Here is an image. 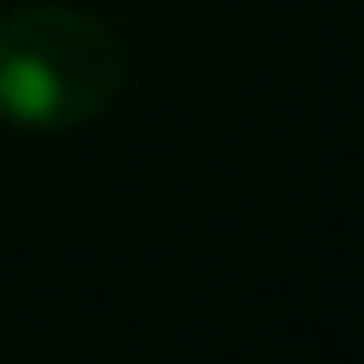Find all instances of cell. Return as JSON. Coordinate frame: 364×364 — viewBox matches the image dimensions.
<instances>
[{
  "mask_svg": "<svg viewBox=\"0 0 364 364\" xmlns=\"http://www.w3.org/2000/svg\"><path fill=\"white\" fill-rule=\"evenodd\" d=\"M128 51L83 6H19L0 19V122L32 134L90 128L115 109Z\"/></svg>",
  "mask_w": 364,
  "mask_h": 364,
  "instance_id": "6da1fadb",
  "label": "cell"
}]
</instances>
